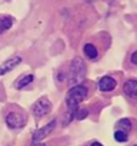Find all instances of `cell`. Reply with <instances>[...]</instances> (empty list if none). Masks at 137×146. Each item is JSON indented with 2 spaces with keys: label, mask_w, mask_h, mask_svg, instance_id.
<instances>
[{
  "label": "cell",
  "mask_w": 137,
  "mask_h": 146,
  "mask_svg": "<svg viewBox=\"0 0 137 146\" xmlns=\"http://www.w3.org/2000/svg\"><path fill=\"white\" fill-rule=\"evenodd\" d=\"M83 52H84V54H86L90 60H94V59H97V56H99V50H97V47H96L93 43H87V44H84Z\"/></svg>",
  "instance_id": "9c48e42d"
},
{
  "label": "cell",
  "mask_w": 137,
  "mask_h": 146,
  "mask_svg": "<svg viewBox=\"0 0 137 146\" xmlns=\"http://www.w3.org/2000/svg\"><path fill=\"white\" fill-rule=\"evenodd\" d=\"M116 85H117V82H116L113 78H110V76H103V78H100V80H99V83H97L99 90L106 92V93L113 92V90L116 89Z\"/></svg>",
  "instance_id": "52a82bcc"
},
{
  "label": "cell",
  "mask_w": 137,
  "mask_h": 146,
  "mask_svg": "<svg viewBox=\"0 0 137 146\" xmlns=\"http://www.w3.org/2000/svg\"><path fill=\"white\" fill-rule=\"evenodd\" d=\"M6 123H7V126L12 127V129H19V127L24 126L26 117H24V115L20 113V112H10V113L6 116Z\"/></svg>",
  "instance_id": "277c9868"
},
{
  "label": "cell",
  "mask_w": 137,
  "mask_h": 146,
  "mask_svg": "<svg viewBox=\"0 0 137 146\" xmlns=\"http://www.w3.org/2000/svg\"><path fill=\"white\" fill-rule=\"evenodd\" d=\"M134 146H137V145H134Z\"/></svg>",
  "instance_id": "d6986e66"
},
{
  "label": "cell",
  "mask_w": 137,
  "mask_h": 146,
  "mask_svg": "<svg viewBox=\"0 0 137 146\" xmlns=\"http://www.w3.org/2000/svg\"><path fill=\"white\" fill-rule=\"evenodd\" d=\"M86 78V63L80 57H74L68 66V83L72 86L82 85L83 79Z\"/></svg>",
  "instance_id": "7a4b0ae2"
},
{
  "label": "cell",
  "mask_w": 137,
  "mask_h": 146,
  "mask_svg": "<svg viewBox=\"0 0 137 146\" xmlns=\"http://www.w3.org/2000/svg\"><path fill=\"white\" fill-rule=\"evenodd\" d=\"M123 92H124V95H127L130 99H137V80L130 79V80L124 82V85H123Z\"/></svg>",
  "instance_id": "ba28073f"
},
{
  "label": "cell",
  "mask_w": 137,
  "mask_h": 146,
  "mask_svg": "<svg viewBox=\"0 0 137 146\" xmlns=\"http://www.w3.org/2000/svg\"><path fill=\"white\" fill-rule=\"evenodd\" d=\"M87 116H89V110H87V109H76V112H74V115H73V117L77 119V120H83V119H86Z\"/></svg>",
  "instance_id": "5bb4252c"
},
{
  "label": "cell",
  "mask_w": 137,
  "mask_h": 146,
  "mask_svg": "<svg viewBox=\"0 0 137 146\" xmlns=\"http://www.w3.org/2000/svg\"><path fill=\"white\" fill-rule=\"evenodd\" d=\"M33 80H34V76H33V75H26V76L19 78V79L16 80L14 86H16V89H23V88H26L27 85H30Z\"/></svg>",
  "instance_id": "30bf717a"
},
{
  "label": "cell",
  "mask_w": 137,
  "mask_h": 146,
  "mask_svg": "<svg viewBox=\"0 0 137 146\" xmlns=\"http://www.w3.org/2000/svg\"><path fill=\"white\" fill-rule=\"evenodd\" d=\"M54 127H56V120H51V122L46 123V126H43V127L37 129V130L33 133L32 140H33V142H40L41 139H44L46 136H49V135L54 130Z\"/></svg>",
  "instance_id": "5b68a950"
},
{
  "label": "cell",
  "mask_w": 137,
  "mask_h": 146,
  "mask_svg": "<svg viewBox=\"0 0 137 146\" xmlns=\"http://www.w3.org/2000/svg\"><path fill=\"white\" fill-rule=\"evenodd\" d=\"M86 2H89V3H92V2H94V0H86Z\"/></svg>",
  "instance_id": "ac0fdd59"
},
{
  "label": "cell",
  "mask_w": 137,
  "mask_h": 146,
  "mask_svg": "<svg viewBox=\"0 0 137 146\" xmlns=\"http://www.w3.org/2000/svg\"><path fill=\"white\" fill-rule=\"evenodd\" d=\"M30 146H46L44 143H39V142H33V145H30Z\"/></svg>",
  "instance_id": "2e32d148"
},
{
  "label": "cell",
  "mask_w": 137,
  "mask_h": 146,
  "mask_svg": "<svg viewBox=\"0 0 137 146\" xmlns=\"http://www.w3.org/2000/svg\"><path fill=\"white\" fill-rule=\"evenodd\" d=\"M22 63V57L20 56H13V57H10V59H7L2 66H0V76H3V75H6V73H9V72H12L17 64H20Z\"/></svg>",
  "instance_id": "8992f818"
},
{
  "label": "cell",
  "mask_w": 137,
  "mask_h": 146,
  "mask_svg": "<svg viewBox=\"0 0 137 146\" xmlns=\"http://www.w3.org/2000/svg\"><path fill=\"white\" fill-rule=\"evenodd\" d=\"M117 127L120 129V130H124V132H130V129H131V123H130V120L128 119H120L119 122H117Z\"/></svg>",
  "instance_id": "4fadbf2b"
},
{
  "label": "cell",
  "mask_w": 137,
  "mask_h": 146,
  "mask_svg": "<svg viewBox=\"0 0 137 146\" xmlns=\"http://www.w3.org/2000/svg\"><path fill=\"white\" fill-rule=\"evenodd\" d=\"M114 140L119 142V143H124V142H127V140H128V135H127V132L117 129V130L114 132Z\"/></svg>",
  "instance_id": "7c38bea8"
},
{
  "label": "cell",
  "mask_w": 137,
  "mask_h": 146,
  "mask_svg": "<svg viewBox=\"0 0 137 146\" xmlns=\"http://www.w3.org/2000/svg\"><path fill=\"white\" fill-rule=\"evenodd\" d=\"M90 146H103V145H101L100 142H93V143H92Z\"/></svg>",
  "instance_id": "e0dca14e"
},
{
  "label": "cell",
  "mask_w": 137,
  "mask_h": 146,
  "mask_svg": "<svg viewBox=\"0 0 137 146\" xmlns=\"http://www.w3.org/2000/svg\"><path fill=\"white\" fill-rule=\"evenodd\" d=\"M32 110H33V115H34L36 117H43V116H46V115L51 110V103H50V100H47L46 98H41V99H39V100L33 105Z\"/></svg>",
  "instance_id": "3957f363"
},
{
  "label": "cell",
  "mask_w": 137,
  "mask_h": 146,
  "mask_svg": "<svg viewBox=\"0 0 137 146\" xmlns=\"http://www.w3.org/2000/svg\"><path fill=\"white\" fill-rule=\"evenodd\" d=\"M87 93H89V90L84 85L72 86V89L68 90V93L66 96V106H67L68 113H70V120L73 119V115H74L76 109H79L80 102H83L87 98Z\"/></svg>",
  "instance_id": "6da1fadb"
},
{
  "label": "cell",
  "mask_w": 137,
  "mask_h": 146,
  "mask_svg": "<svg viewBox=\"0 0 137 146\" xmlns=\"http://www.w3.org/2000/svg\"><path fill=\"white\" fill-rule=\"evenodd\" d=\"M13 25V19L6 16V17H0V35L5 33L6 30H9Z\"/></svg>",
  "instance_id": "8fae6325"
},
{
  "label": "cell",
  "mask_w": 137,
  "mask_h": 146,
  "mask_svg": "<svg viewBox=\"0 0 137 146\" xmlns=\"http://www.w3.org/2000/svg\"><path fill=\"white\" fill-rule=\"evenodd\" d=\"M130 63L137 66V50H134L131 54H130Z\"/></svg>",
  "instance_id": "9a60e30c"
}]
</instances>
